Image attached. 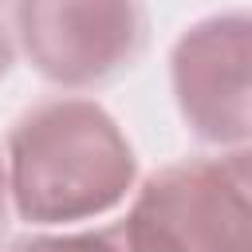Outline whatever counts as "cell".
I'll return each mask as SVG.
<instances>
[{"mask_svg":"<svg viewBox=\"0 0 252 252\" xmlns=\"http://www.w3.org/2000/svg\"><path fill=\"white\" fill-rule=\"evenodd\" d=\"M8 201H12V185H8V158L0 154V232L8 224Z\"/></svg>","mask_w":252,"mask_h":252,"instance_id":"cell-6","label":"cell"},{"mask_svg":"<svg viewBox=\"0 0 252 252\" xmlns=\"http://www.w3.org/2000/svg\"><path fill=\"white\" fill-rule=\"evenodd\" d=\"M142 0H16L28 63L55 87L87 91L130 71L146 51Z\"/></svg>","mask_w":252,"mask_h":252,"instance_id":"cell-3","label":"cell"},{"mask_svg":"<svg viewBox=\"0 0 252 252\" xmlns=\"http://www.w3.org/2000/svg\"><path fill=\"white\" fill-rule=\"evenodd\" d=\"M122 224L138 252H252V146L158 169Z\"/></svg>","mask_w":252,"mask_h":252,"instance_id":"cell-2","label":"cell"},{"mask_svg":"<svg viewBox=\"0 0 252 252\" xmlns=\"http://www.w3.org/2000/svg\"><path fill=\"white\" fill-rule=\"evenodd\" d=\"M181 122L209 146H252V12L189 24L169 51Z\"/></svg>","mask_w":252,"mask_h":252,"instance_id":"cell-4","label":"cell"},{"mask_svg":"<svg viewBox=\"0 0 252 252\" xmlns=\"http://www.w3.org/2000/svg\"><path fill=\"white\" fill-rule=\"evenodd\" d=\"M12 59H16V47H12L8 32H4V20H0V79L12 71Z\"/></svg>","mask_w":252,"mask_h":252,"instance_id":"cell-7","label":"cell"},{"mask_svg":"<svg viewBox=\"0 0 252 252\" xmlns=\"http://www.w3.org/2000/svg\"><path fill=\"white\" fill-rule=\"evenodd\" d=\"M12 252H138L126 224H106L94 232H71V236H32L12 244Z\"/></svg>","mask_w":252,"mask_h":252,"instance_id":"cell-5","label":"cell"},{"mask_svg":"<svg viewBox=\"0 0 252 252\" xmlns=\"http://www.w3.org/2000/svg\"><path fill=\"white\" fill-rule=\"evenodd\" d=\"M138 181L122 126L94 98H47L8 130V185L20 220L55 228L110 213Z\"/></svg>","mask_w":252,"mask_h":252,"instance_id":"cell-1","label":"cell"}]
</instances>
